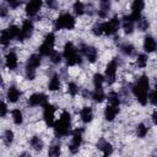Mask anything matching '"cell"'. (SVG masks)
<instances>
[{
  "label": "cell",
  "mask_w": 157,
  "mask_h": 157,
  "mask_svg": "<svg viewBox=\"0 0 157 157\" xmlns=\"http://www.w3.org/2000/svg\"><path fill=\"white\" fill-rule=\"evenodd\" d=\"M151 87H153V85H151V78L147 74L139 75L130 83V93L141 107H146L148 104L147 93L151 90Z\"/></svg>",
  "instance_id": "obj_1"
},
{
  "label": "cell",
  "mask_w": 157,
  "mask_h": 157,
  "mask_svg": "<svg viewBox=\"0 0 157 157\" xmlns=\"http://www.w3.org/2000/svg\"><path fill=\"white\" fill-rule=\"evenodd\" d=\"M53 131L56 139H64L70 136L72 131V115L67 109L60 110L56 120L53 125Z\"/></svg>",
  "instance_id": "obj_2"
},
{
  "label": "cell",
  "mask_w": 157,
  "mask_h": 157,
  "mask_svg": "<svg viewBox=\"0 0 157 157\" xmlns=\"http://www.w3.org/2000/svg\"><path fill=\"white\" fill-rule=\"evenodd\" d=\"M61 55H63V60L67 67L69 66L76 67L78 65H82V63H83V58H82L81 53L78 52V48L72 40H66L64 43Z\"/></svg>",
  "instance_id": "obj_3"
},
{
  "label": "cell",
  "mask_w": 157,
  "mask_h": 157,
  "mask_svg": "<svg viewBox=\"0 0 157 157\" xmlns=\"http://www.w3.org/2000/svg\"><path fill=\"white\" fill-rule=\"evenodd\" d=\"M77 20L72 12L63 11L53 21V27L55 31H72L76 28Z\"/></svg>",
  "instance_id": "obj_4"
},
{
  "label": "cell",
  "mask_w": 157,
  "mask_h": 157,
  "mask_svg": "<svg viewBox=\"0 0 157 157\" xmlns=\"http://www.w3.org/2000/svg\"><path fill=\"white\" fill-rule=\"evenodd\" d=\"M43 56H40L38 53H32L28 55L26 63H25V69H23V75L25 78L28 81H34L38 74V69L42 65Z\"/></svg>",
  "instance_id": "obj_5"
},
{
  "label": "cell",
  "mask_w": 157,
  "mask_h": 157,
  "mask_svg": "<svg viewBox=\"0 0 157 157\" xmlns=\"http://www.w3.org/2000/svg\"><path fill=\"white\" fill-rule=\"evenodd\" d=\"M119 67H120V60L118 56L109 59L108 63L104 66L103 76H104V82L105 86H113L118 82L119 80Z\"/></svg>",
  "instance_id": "obj_6"
},
{
  "label": "cell",
  "mask_w": 157,
  "mask_h": 157,
  "mask_svg": "<svg viewBox=\"0 0 157 157\" xmlns=\"http://www.w3.org/2000/svg\"><path fill=\"white\" fill-rule=\"evenodd\" d=\"M55 44H56V34L53 31H49L45 33V36L42 39V43L38 45L37 53L43 58H48L50 53L55 49Z\"/></svg>",
  "instance_id": "obj_7"
},
{
  "label": "cell",
  "mask_w": 157,
  "mask_h": 157,
  "mask_svg": "<svg viewBox=\"0 0 157 157\" xmlns=\"http://www.w3.org/2000/svg\"><path fill=\"white\" fill-rule=\"evenodd\" d=\"M77 48H78V52L81 53L82 58L88 64H96L99 60V50H98V48L96 45H92V44L81 42L77 45Z\"/></svg>",
  "instance_id": "obj_8"
},
{
  "label": "cell",
  "mask_w": 157,
  "mask_h": 157,
  "mask_svg": "<svg viewBox=\"0 0 157 157\" xmlns=\"http://www.w3.org/2000/svg\"><path fill=\"white\" fill-rule=\"evenodd\" d=\"M86 129L85 126L81 128H72V131L70 134V142L67 145V150L70 153L76 155L80 151V147L83 142V134H85Z\"/></svg>",
  "instance_id": "obj_9"
},
{
  "label": "cell",
  "mask_w": 157,
  "mask_h": 157,
  "mask_svg": "<svg viewBox=\"0 0 157 157\" xmlns=\"http://www.w3.org/2000/svg\"><path fill=\"white\" fill-rule=\"evenodd\" d=\"M42 109V121L47 128H53L56 117H58V107L55 104H53L52 102H47L45 104H43Z\"/></svg>",
  "instance_id": "obj_10"
},
{
  "label": "cell",
  "mask_w": 157,
  "mask_h": 157,
  "mask_svg": "<svg viewBox=\"0 0 157 157\" xmlns=\"http://www.w3.org/2000/svg\"><path fill=\"white\" fill-rule=\"evenodd\" d=\"M34 31H36L34 21L32 18L26 17L25 20H22V22L20 25V34L17 37V42L18 43H25V42L29 40L33 37Z\"/></svg>",
  "instance_id": "obj_11"
},
{
  "label": "cell",
  "mask_w": 157,
  "mask_h": 157,
  "mask_svg": "<svg viewBox=\"0 0 157 157\" xmlns=\"http://www.w3.org/2000/svg\"><path fill=\"white\" fill-rule=\"evenodd\" d=\"M102 31L104 37H114L118 34L120 31V17L119 16H113L109 17L108 20L102 21Z\"/></svg>",
  "instance_id": "obj_12"
},
{
  "label": "cell",
  "mask_w": 157,
  "mask_h": 157,
  "mask_svg": "<svg viewBox=\"0 0 157 157\" xmlns=\"http://www.w3.org/2000/svg\"><path fill=\"white\" fill-rule=\"evenodd\" d=\"M18 65H20V55L18 53L16 52V49L11 48L6 52L5 56H4V66L7 71L12 72V71H16L18 69Z\"/></svg>",
  "instance_id": "obj_13"
},
{
  "label": "cell",
  "mask_w": 157,
  "mask_h": 157,
  "mask_svg": "<svg viewBox=\"0 0 157 157\" xmlns=\"http://www.w3.org/2000/svg\"><path fill=\"white\" fill-rule=\"evenodd\" d=\"M43 7H44L43 0H27L25 4V15L26 17L34 20L37 16H39Z\"/></svg>",
  "instance_id": "obj_14"
},
{
  "label": "cell",
  "mask_w": 157,
  "mask_h": 157,
  "mask_svg": "<svg viewBox=\"0 0 157 157\" xmlns=\"http://www.w3.org/2000/svg\"><path fill=\"white\" fill-rule=\"evenodd\" d=\"M49 101V96L44 92H33L27 97L26 105L28 108H42L43 104H45Z\"/></svg>",
  "instance_id": "obj_15"
},
{
  "label": "cell",
  "mask_w": 157,
  "mask_h": 157,
  "mask_svg": "<svg viewBox=\"0 0 157 157\" xmlns=\"http://www.w3.org/2000/svg\"><path fill=\"white\" fill-rule=\"evenodd\" d=\"M21 98H22L21 88L17 85L11 83L5 91V101L7 103H10V104H16V103H18L21 101Z\"/></svg>",
  "instance_id": "obj_16"
},
{
  "label": "cell",
  "mask_w": 157,
  "mask_h": 157,
  "mask_svg": "<svg viewBox=\"0 0 157 157\" xmlns=\"http://www.w3.org/2000/svg\"><path fill=\"white\" fill-rule=\"evenodd\" d=\"M63 81H61V75L59 72H52L48 77L47 82V90L52 93H56L61 90Z\"/></svg>",
  "instance_id": "obj_17"
},
{
  "label": "cell",
  "mask_w": 157,
  "mask_h": 157,
  "mask_svg": "<svg viewBox=\"0 0 157 157\" xmlns=\"http://www.w3.org/2000/svg\"><path fill=\"white\" fill-rule=\"evenodd\" d=\"M146 7V1L145 0H132L130 5V17L136 22L144 13V10Z\"/></svg>",
  "instance_id": "obj_18"
},
{
  "label": "cell",
  "mask_w": 157,
  "mask_h": 157,
  "mask_svg": "<svg viewBox=\"0 0 157 157\" xmlns=\"http://www.w3.org/2000/svg\"><path fill=\"white\" fill-rule=\"evenodd\" d=\"M113 2L112 0H98V6L96 9V16L101 20H105L108 18V15L112 10Z\"/></svg>",
  "instance_id": "obj_19"
},
{
  "label": "cell",
  "mask_w": 157,
  "mask_h": 157,
  "mask_svg": "<svg viewBox=\"0 0 157 157\" xmlns=\"http://www.w3.org/2000/svg\"><path fill=\"white\" fill-rule=\"evenodd\" d=\"M120 114V105L107 103V105L103 109V117L108 123H113Z\"/></svg>",
  "instance_id": "obj_20"
},
{
  "label": "cell",
  "mask_w": 157,
  "mask_h": 157,
  "mask_svg": "<svg viewBox=\"0 0 157 157\" xmlns=\"http://www.w3.org/2000/svg\"><path fill=\"white\" fill-rule=\"evenodd\" d=\"M77 115H78V119L82 124H90L92 123L93 118H94V110H93V107L92 105H83L78 109L77 112Z\"/></svg>",
  "instance_id": "obj_21"
},
{
  "label": "cell",
  "mask_w": 157,
  "mask_h": 157,
  "mask_svg": "<svg viewBox=\"0 0 157 157\" xmlns=\"http://www.w3.org/2000/svg\"><path fill=\"white\" fill-rule=\"evenodd\" d=\"M120 29H123L124 34L131 36L135 32V21L130 17L129 13L120 17Z\"/></svg>",
  "instance_id": "obj_22"
},
{
  "label": "cell",
  "mask_w": 157,
  "mask_h": 157,
  "mask_svg": "<svg viewBox=\"0 0 157 157\" xmlns=\"http://www.w3.org/2000/svg\"><path fill=\"white\" fill-rule=\"evenodd\" d=\"M156 48H157V43H156V38L155 36L150 34V33H146L144 36V39H142V49L146 54L151 55L156 52Z\"/></svg>",
  "instance_id": "obj_23"
},
{
  "label": "cell",
  "mask_w": 157,
  "mask_h": 157,
  "mask_svg": "<svg viewBox=\"0 0 157 157\" xmlns=\"http://www.w3.org/2000/svg\"><path fill=\"white\" fill-rule=\"evenodd\" d=\"M148 63H150V55L146 54L145 52L136 53V55L134 56V67L135 69L145 70L146 67H148Z\"/></svg>",
  "instance_id": "obj_24"
},
{
  "label": "cell",
  "mask_w": 157,
  "mask_h": 157,
  "mask_svg": "<svg viewBox=\"0 0 157 157\" xmlns=\"http://www.w3.org/2000/svg\"><path fill=\"white\" fill-rule=\"evenodd\" d=\"M118 48L120 54L126 58H134L136 55V47L130 42H121Z\"/></svg>",
  "instance_id": "obj_25"
},
{
  "label": "cell",
  "mask_w": 157,
  "mask_h": 157,
  "mask_svg": "<svg viewBox=\"0 0 157 157\" xmlns=\"http://www.w3.org/2000/svg\"><path fill=\"white\" fill-rule=\"evenodd\" d=\"M71 10L75 17H82L87 12V5L82 0H75L71 5Z\"/></svg>",
  "instance_id": "obj_26"
},
{
  "label": "cell",
  "mask_w": 157,
  "mask_h": 157,
  "mask_svg": "<svg viewBox=\"0 0 157 157\" xmlns=\"http://www.w3.org/2000/svg\"><path fill=\"white\" fill-rule=\"evenodd\" d=\"M97 148L101 150L102 155H104V156L112 155V153H113V150H114L112 142L108 141V140L104 139V137H102V139H99V140L97 141Z\"/></svg>",
  "instance_id": "obj_27"
},
{
  "label": "cell",
  "mask_w": 157,
  "mask_h": 157,
  "mask_svg": "<svg viewBox=\"0 0 157 157\" xmlns=\"http://www.w3.org/2000/svg\"><path fill=\"white\" fill-rule=\"evenodd\" d=\"M10 114H11V120H12V123L15 125H17V126L23 125V123H25V114H23V110L20 107L13 108L10 112Z\"/></svg>",
  "instance_id": "obj_28"
},
{
  "label": "cell",
  "mask_w": 157,
  "mask_h": 157,
  "mask_svg": "<svg viewBox=\"0 0 157 157\" xmlns=\"http://www.w3.org/2000/svg\"><path fill=\"white\" fill-rule=\"evenodd\" d=\"M107 99V92L104 91V88H93L91 92V101L101 104L103 102H105Z\"/></svg>",
  "instance_id": "obj_29"
},
{
  "label": "cell",
  "mask_w": 157,
  "mask_h": 157,
  "mask_svg": "<svg viewBox=\"0 0 157 157\" xmlns=\"http://www.w3.org/2000/svg\"><path fill=\"white\" fill-rule=\"evenodd\" d=\"M28 144H29L31 148L37 152H40L44 148V140L40 135H32L28 140Z\"/></svg>",
  "instance_id": "obj_30"
},
{
  "label": "cell",
  "mask_w": 157,
  "mask_h": 157,
  "mask_svg": "<svg viewBox=\"0 0 157 157\" xmlns=\"http://www.w3.org/2000/svg\"><path fill=\"white\" fill-rule=\"evenodd\" d=\"M65 92L67 96H70L71 98H75L80 94L81 92V87L80 85L76 82V81H69L66 85H65Z\"/></svg>",
  "instance_id": "obj_31"
},
{
  "label": "cell",
  "mask_w": 157,
  "mask_h": 157,
  "mask_svg": "<svg viewBox=\"0 0 157 157\" xmlns=\"http://www.w3.org/2000/svg\"><path fill=\"white\" fill-rule=\"evenodd\" d=\"M134 131H135V136H136V137H139V139H145V137L148 135V132H150V126H148L145 121H140V123L136 124Z\"/></svg>",
  "instance_id": "obj_32"
},
{
  "label": "cell",
  "mask_w": 157,
  "mask_h": 157,
  "mask_svg": "<svg viewBox=\"0 0 157 157\" xmlns=\"http://www.w3.org/2000/svg\"><path fill=\"white\" fill-rule=\"evenodd\" d=\"M12 42H13V39H12V37L10 36V33L7 32V29H6V28H2V29L0 31V45H1L2 48L7 49Z\"/></svg>",
  "instance_id": "obj_33"
},
{
  "label": "cell",
  "mask_w": 157,
  "mask_h": 157,
  "mask_svg": "<svg viewBox=\"0 0 157 157\" xmlns=\"http://www.w3.org/2000/svg\"><path fill=\"white\" fill-rule=\"evenodd\" d=\"M135 29L139 32H147L150 29V20L146 16H141L136 22H135Z\"/></svg>",
  "instance_id": "obj_34"
},
{
  "label": "cell",
  "mask_w": 157,
  "mask_h": 157,
  "mask_svg": "<svg viewBox=\"0 0 157 157\" xmlns=\"http://www.w3.org/2000/svg\"><path fill=\"white\" fill-rule=\"evenodd\" d=\"M91 81H92L93 88H104V87H105L103 72H94V74L92 75Z\"/></svg>",
  "instance_id": "obj_35"
},
{
  "label": "cell",
  "mask_w": 157,
  "mask_h": 157,
  "mask_svg": "<svg viewBox=\"0 0 157 157\" xmlns=\"http://www.w3.org/2000/svg\"><path fill=\"white\" fill-rule=\"evenodd\" d=\"M1 140H2V144L6 146V147H10L13 141H15V132L12 129H6L1 136Z\"/></svg>",
  "instance_id": "obj_36"
},
{
  "label": "cell",
  "mask_w": 157,
  "mask_h": 157,
  "mask_svg": "<svg viewBox=\"0 0 157 157\" xmlns=\"http://www.w3.org/2000/svg\"><path fill=\"white\" fill-rule=\"evenodd\" d=\"M48 59H49V63L52 64V65H54V66H59L64 60H63V55H61V52H59L58 49H54L52 53H50V55L48 56Z\"/></svg>",
  "instance_id": "obj_37"
},
{
  "label": "cell",
  "mask_w": 157,
  "mask_h": 157,
  "mask_svg": "<svg viewBox=\"0 0 157 157\" xmlns=\"http://www.w3.org/2000/svg\"><path fill=\"white\" fill-rule=\"evenodd\" d=\"M91 33L94 37H102L103 36V31H102V21H97L91 26Z\"/></svg>",
  "instance_id": "obj_38"
},
{
  "label": "cell",
  "mask_w": 157,
  "mask_h": 157,
  "mask_svg": "<svg viewBox=\"0 0 157 157\" xmlns=\"http://www.w3.org/2000/svg\"><path fill=\"white\" fill-rule=\"evenodd\" d=\"M61 153V145L59 142H55V144H52L49 147H48V155L49 156H53V157H56Z\"/></svg>",
  "instance_id": "obj_39"
},
{
  "label": "cell",
  "mask_w": 157,
  "mask_h": 157,
  "mask_svg": "<svg viewBox=\"0 0 157 157\" xmlns=\"http://www.w3.org/2000/svg\"><path fill=\"white\" fill-rule=\"evenodd\" d=\"M10 11H11V9L9 7L7 4H5V2L0 4V18H1V20H6V18H9V16H10Z\"/></svg>",
  "instance_id": "obj_40"
},
{
  "label": "cell",
  "mask_w": 157,
  "mask_h": 157,
  "mask_svg": "<svg viewBox=\"0 0 157 157\" xmlns=\"http://www.w3.org/2000/svg\"><path fill=\"white\" fill-rule=\"evenodd\" d=\"M10 113L9 103L4 99H0V118H6Z\"/></svg>",
  "instance_id": "obj_41"
},
{
  "label": "cell",
  "mask_w": 157,
  "mask_h": 157,
  "mask_svg": "<svg viewBox=\"0 0 157 157\" xmlns=\"http://www.w3.org/2000/svg\"><path fill=\"white\" fill-rule=\"evenodd\" d=\"M43 2H44V7H47V10L49 11H55L59 7L58 0H43Z\"/></svg>",
  "instance_id": "obj_42"
},
{
  "label": "cell",
  "mask_w": 157,
  "mask_h": 157,
  "mask_svg": "<svg viewBox=\"0 0 157 157\" xmlns=\"http://www.w3.org/2000/svg\"><path fill=\"white\" fill-rule=\"evenodd\" d=\"M5 87V78L2 76V74H0V90H2Z\"/></svg>",
  "instance_id": "obj_43"
},
{
  "label": "cell",
  "mask_w": 157,
  "mask_h": 157,
  "mask_svg": "<svg viewBox=\"0 0 157 157\" xmlns=\"http://www.w3.org/2000/svg\"><path fill=\"white\" fill-rule=\"evenodd\" d=\"M12 0H2V2H5V4H9V2H11Z\"/></svg>",
  "instance_id": "obj_44"
},
{
  "label": "cell",
  "mask_w": 157,
  "mask_h": 157,
  "mask_svg": "<svg viewBox=\"0 0 157 157\" xmlns=\"http://www.w3.org/2000/svg\"><path fill=\"white\" fill-rule=\"evenodd\" d=\"M1 63H2V58H1V54H0V65H1Z\"/></svg>",
  "instance_id": "obj_45"
}]
</instances>
